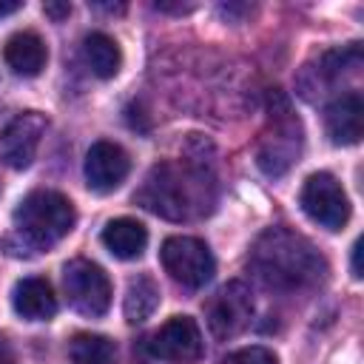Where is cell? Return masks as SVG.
<instances>
[{
  "instance_id": "cell-15",
  "label": "cell",
  "mask_w": 364,
  "mask_h": 364,
  "mask_svg": "<svg viewBox=\"0 0 364 364\" xmlns=\"http://www.w3.org/2000/svg\"><path fill=\"white\" fill-rule=\"evenodd\" d=\"M102 245L117 259H139L148 245V230L142 222L131 216H119L102 228Z\"/></svg>"
},
{
  "instance_id": "cell-6",
  "label": "cell",
  "mask_w": 364,
  "mask_h": 364,
  "mask_svg": "<svg viewBox=\"0 0 364 364\" xmlns=\"http://www.w3.org/2000/svg\"><path fill=\"white\" fill-rule=\"evenodd\" d=\"M301 210L327 230H341L350 222V199L333 173H310L301 185Z\"/></svg>"
},
{
  "instance_id": "cell-14",
  "label": "cell",
  "mask_w": 364,
  "mask_h": 364,
  "mask_svg": "<svg viewBox=\"0 0 364 364\" xmlns=\"http://www.w3.org/2000/svg\"><path fill=\"white\" fill-rule=\"evenodd\" d=\"M3 57L9 63V68L20 77H37L43 68H46V60H48V51H46V43L37 31H17L6 40V48H3Z\"/></svg>"
},
{
  "instance_id": "cell-11",
  "label": "cell",
  "mask_w": 364,
  "mask_h": 364,
  "mask_svg": "<svg viewBox=\"0 0 364 364\" xmlns=\"http://www.w3.org/2000/svg\"><path fill=\"white\" fill-rule=\"evenodd\" d=\"M361 117H364V105H361V94L358 91H347L338 100H333L324 111V128L327 136L336 145H355L361 139Z\"/></svg>"
},
{
  "instance_id": "cell-22",
  "label": "cell",
  "mask_w": 364,
  "mask_h": 364,
  "mask_svg": "<svg viewBox=\"0 0 364 364\" xmlns=\"http://www.w3.org/2000/svg\"><path fill=\"white\" fill-rule=\"evenodd\" d=\"M353 276L361 279V242L353 245Z\"/></svg>"
},
{
  "instance_id": "cell-20",
  "label": "cell",
  "mask_w": 364,
  "mask_h": 364,
  "mask_svg": "<svg viewBox=\"0 0 364 364\" xmlns=\"http://www.w3.org/2000/svg\"><path fill=\"white\" fill-rule=\"evenodd\" d=\"M43 11H46L51 20H63V17L71 14V3H46Z\"/></svg>"
},
{
  "instance_id": "cell-21",
  "label": "cell",
  "mask_w": 364,
  "mask_h": 364,
  "mask_svg": "<svg viewBox=\"0 0 364 364\" xmlns=\"http://www.w3.org/2000/svg\"><path fill=\"white\" fill-rule=\"evenodd\" d=\"M0 364H17V358H14V353H11L6 338H0Z\"/></svg>"
},
{
  "instance_id": "cell-19",
  "label": "cell",
  "mask_w": 364,
  "mask_h": 364,
  "mask_svg": "<svg viewBox=\"0 0 364 364\" xmlns=\"http://www.w3.org/2000/svg\"><path fill=\"white\" fill-rule=\"evenodd\" d=\"M222 364H279L276 361V353L262 347V344H250V347H242V350H233L222 358Z\"/></svg>"
},
{
  "instance_id": "cell-9",
  "label": "cell",
  "mask_w": 364,
  "mask_h": 364,
  "mask_svg": "<svg viewBox=\"0 0 364 364\" xmlns=\"http://www.w3.org/2000/svg\"><path fill=\"white\" fill-rule=\"evenodd\" d=\"M253 318V296L245 282H228L208 304V327L216 338L239 336Z\"/></svg>"
},
{
  "instance_id": "cell-12",
  "label": "cell",
  "mask_w": 364,
  "mask_h": 364,
  "mask_svg": "<svg viewBox=\"0 0 364 364\" xmlns=\"http://www.w3.org/2000/svg\"><path fill=\"white\" fill-rule=\"evenodd\" d=\"M11 304H14V313L26 321H48L57 313V296L51 284L40 276L20 279L11 290Z\"/></svg>"
},
{
  "instance_id": "cell-1",
  "label": "cell",
  "mask_w": 364,
  "mask_h": 364,
  "mask_svg": "<svg viewBox=\"0 0 364 364\" xmlns=\"http://www.w3.org/2000/svg\"><path fill=\"white\" fill-rule=\"evenodd\" d=\"M250 264L259 273V279L276 290H296L313 284L324 273L318 250L304 236H296L282 228L264 233L256 242Z\"/></svg>"
},
{
  "instance_id": "cell-13",
  "label": "cell",
  "mask_w": 364,
  "mask_h": 364,
  "mask_svg": "<svg viewBox=\"0 0 364 364\" xmlns=\"http://www.w3.org/2000/svg\"><path fill=\"white\" fill-rule=\"evenodd\" d=\"M299 145H301L299 122L296 119H287V125L276 128L273 136H264V142L259 148V168L267 176H282L296 162Z\"/></svg>"
},
{
  "instance_id": "cell-16",
  "label": "cell",
  "mask_w": 364,
  "mask_h": 364,
  "mask_svg": "<svg viewBox=\"0 0 364 364\" xmlns=\"http://www.w3.org/2000/svg\"><path fill=\"white\" fill-rule=\"evenodd\" d=\"M82 57H85L91 74H97L100 80H111L122 65V54H119L117 40L102 34V31H91L82 40Z\"/></svg>"
},
{
  "instance_id": "cell-23",
  "label": "cell",
  "mask_w": 364,
  "mask_h": 364,
  "mask_svg": "<svg viewBox=\"0 0 364 364\" xmlns=\"http://www.w3.org/2000/svg\"><path fill=\"white\" fill-rule=\"evenodd\" d=\"M20 9H23V3H3V0H0V17L14 14V11H20Z\"/></svg>"
},
{
  "instance_id": "cell-4",
  "label": "cell",
  "mask_w": 364,
  "mask_h": 364,
  "mask_svg": "<svg viewBox=\"0 0 364 364\" xmlns=\"http://www.w3.org/2000/svg\"><path fill=\"white\" fill-rule=\"evenodd\" d=\"M63 287L68 304L88 318H100L111 307V282L105 270L88 259H71L63 267Z\"/></svg>"
},
{
  "instance_id": "cell-18",
  "label": "cell",
  "mask_w": 364,
  "mask_h": 364,
  "mask_svg": "<svg viewBox=\"0 0 364 364\" xmlns=\"http://www.w3.org/2000/svg\"><path fill=\"white\" fill-rule=\"evenodd\" d=\"M74 364H117V344L100 333H77L68 341Z\"/></svg>"
},
{
  "instance_id": "cell-17",
  "label": "cell",
  "mask_w": 364,
  "mask_h": 364,
  "mask_svg": "<svg viewBox=\"0 0 364 364\" xmlns=\"http://www.w3.org/2000/svg\"><path fill=\"white\" fill-rule=\"evenodd\" d=\"M156 307H159V284L151 276L131 279L128 287H125V301H122L125 318L131 324H139V321L151 318Z\"/></svg>"
},
{
  "instance_id": "cell-5",
  "label": "cell",
  "mask_w": 364,
  "mask_h": 364,
  "mask_svg": "<svg viewBox=\"0 0 364 364\" xmlns=\"http://www.w3.org/2000/svg\"><path fill=\"white\" fill-rule=\"evenodd\" d=\"M159 259H162V267L165 273H171L173 282L185 284V287H202L213 279V256H210V247L196 239V236H171L162 242V250H159Z\"/></svg>"
},
{
  "instance_id": "cell-2",
  "label": "cell",
  "mask_w": 364,
  "mask_h": 364,
  "mask_svg": "<svg viewBox=\"0 0 364 364\" xmlns=\"http://www.w3.org/2000/svg\"><path fill=\"white\" fill-rule=\"evenodd\" d=\"M202 193H205V179L202 173H193L182 165H154L151 173L145 176L142 188L136 191V202L142 208H148L156 216L182 222L191 219L193 210H199L202 205Z\"/></svg>"
},
{
  "instance_id": "cell-3",
  "label": "cell",
  "mask_w": 364,
  "mask_h": 364,
  "mask_svg": "<svg viewBox=\"0 0 364 364\" xmlns=\"http://www.w3.org/2000/svg\"><path fill=\"white\" fill-rule=\"evenodd\" d=\"M77 222L74 205L57 191H31L14 208L17 230L37 247H51L71 233Z\"/></svg>"
},
{
  "instance_id": "cell-10",
  "label": "cell",
  "mask_w": 364,
  "mask_h": 364,
  "mask_svg": "<svg viewBox=\"0 0 364 364\" xmlns=\"http://www.w3.org/2000/svg\"><path fill=\"white\" fill-rule=\"evenodd\" d=\"M128 171H131V159L117 142L100 139L85 154V182L97 193H111L114 188H119Z\"/></svg>"
},
{
  "instance_id": "cell-8",
  "label": "cell",
  "mask_w": 364,
  "mask_h": 364,
  "mask_svg": "<svg viewBox=\"0 0 364 364\" xmlns=\"http://www.w3.org/2000/svg\"><path fill=\"white\" fill-rule=\"evenodd\" d=\"M145 350L159 361H196L205 350V341L199 324L191 316H173L145 341Z\"/></svg>"
},
{
  "instance_id": "cell-7",
  "label": "cell",
  "mask_w": 364,
  "mask_h": 364,
  "mask_svg": "<svg viewBox=\"0 0 364 364\" xmlns=\"http://www.w3.org/2000/svg\"><path fill=\"white\" fill-rule=\"evenodd\" d=\"M46 117L40 111H23L17 114L3 131H0V162L11 171H26L40 148V139L46 134Z\"/></svg>"
}]
</instances>
